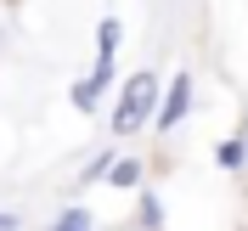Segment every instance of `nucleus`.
Here are the masks:
<instances>
[{"label":"nucleus","instance_id":"obj_1","mask_svg":"<svg viewBox=\"0 0 248 231\" xmlns=\"http://www.w3.org/2000/svg\"><path fill=\"white\" fill-rule=\"evenodd\" d=\"M158 96H164V79H158L153 68L130 74V79L119 85V102H113L108 136H113V141H124V136H141V130L153 124V113H158Z\"/></svg>","mask_w":248,"mask_h":231},{"label":"nucleus","instance_id":"obj_2","mask_svg":"<svg viewBox=\"0 0 248 231\" xmlns=\"http://www.w3.org/2000/svg\"><path fill=\"white\" fill-rule=\"evenodd\" d=\"M113 79H119V57H96L91 74L68 85V102H74V113H96V108H102V96L113 91Z\"/></svg>","mask_w":248,"mask_h":231},{"label":"nucleus","instance_id":"obj_3","mask_svg":"<svg viewBox=\"0 0 248 231\" xmlns=\"http://www.w3.org/2000/svg\"><path fill=\"white\" fill-rule=\"evenodd\" d=\"M186 113H192V74H175L170 85H164V96H158V113H153V130L158 136H175V130H181V119Z\"/></svg>","mask_w":248,"mask_h":231},{"label":"nucleus","instance_id":"obj_4","mask_svg":"<svg viewBox=\"0 0 248 231\" xmlns=\"http://www.w3.org/2000/svg\"><path fill=\"white\" fill-rule=\"evenodd\" d=\"M141 181H147V164H141V158L136 153H130V158H113V169H108V186H119V192H141Z\"/></svg>","mask_w":248,"mask_h":231},{"label":"nucleus","instance_id":"obj_5","mask_svg":"<svg viewBox=\"0 0 248 231\" xmlns=\"http://www.w3.org/2000/svg\"><path fill=\"white\" fill-rule=\"evenodd\" d=\"M136 226L141 231H164V198L141 186V203H136Z\"/></svg>","mask_w":248,"mask_h":231},{"label":"nucleus","instance_id":"obj_6","mask_svg":"<svg viewBox=\"0 0 248 231\" xmlns=\"http://www.w3.org/2000/svg\"><path fill=\"white\" fill-rule=\"evenodd\" d=\"M215 164L220 169H232V175H248V153H243V136H226L215 147Z\"/></svg>","mask_w":248,"mask_h":231},{"label":"nucleus","instance_id":"obj_7","mask_svg":"<svg viewBox=\"0 0 248 231\" xmlns=\"http://www.w3.org/2000/svg\"><path fill=\"white\" fill-rule=\"evenodd\" d=\"M119 46H124V23L119 17H102L96 23V57H119Z\"/></svg>","mask_w":248,"mask_h":231},{"label":"nucleus","instance_id":"obj_8","mask_svg":"<svg viewBox=\"0 0 248 231\" xmlns=\"http://www.w3.org/2000/svg\"><path fill=\"white\" fill-rule=\"evenodd\" d=\"M51 231H96V220H91V209H85V203H68Z\"/></svg>","mask_w":248,"mask_h":231},{"label":"nucleus","instance_id":"obj_9","mask_svg":"<svg viewBox=\"0 0 248 231\" xmlns=\"http://www.w3.org/2000/svg\"><path fill=\"white\" fill-rule=\"evenodd\" d=\"M113 158H119V153H113V147H102V153H96L91 164L79 169V186H91V181H108V169H113Z\"/></svg>","mask_w":248,"mask_h":231},{"label":"nucleus","instance_id":"obj_10","mask_svg":"<svg viewBox=\"0 0 248 231\" xmlns=\"http://www.w3.org/2000/svg\"><path fill=\"white\" fill-rule=\"evenodd\" d=\"M0 231H23V220H17L12 209H0Z\"/></svg>","mask_w":248,"mask_h":231},{"label":"nucleus","instance_id":"obj_11","mask_svg":"<svg viewBox=\"0 0 248 231\" xmlns=\"http://www.w3.org/2000/svg\"><path fill=\"white\" fill-rule=\"evenodd\" d=\"M237 136H243V153H248V113H243V130H237Z\"/></svg>","mask_w":248,"mask_h":231},{"label":"nucleus","instance_id":"obj_12","mask_svg":"<svg viewBox=\"0 0 248 231\" xmlns=\"http://www.w3.org/2000/svg\"><path fill=\"white\" fill-rule=\"evenodd\" d=\"M0 46H6V17H0Z\"/></svg>","mask_w":248,"mask_h":231}]
</instances>
